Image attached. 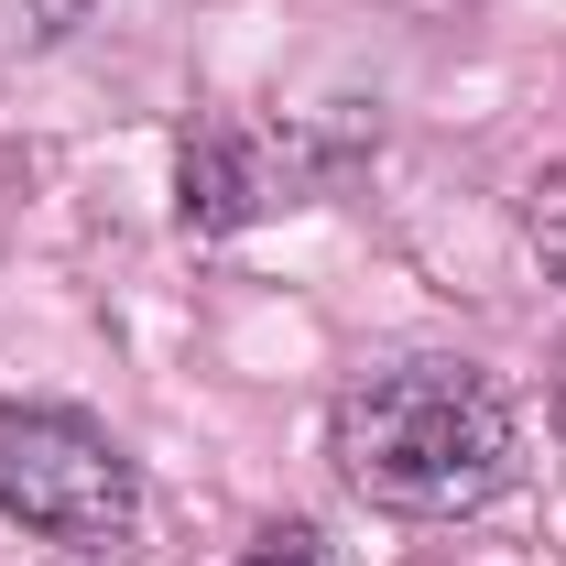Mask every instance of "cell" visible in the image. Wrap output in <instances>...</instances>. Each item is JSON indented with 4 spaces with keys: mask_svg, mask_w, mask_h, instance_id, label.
<instances>
[{
    "mask_svg": "<svg viewBox=\"0 0 566 566\" xmlns=\"http://www.w3.org/2000/svg\"><path fill=\"white\" fill-rule=\"evenodd\" d=\"M251 208H262V186H251L240 142H229V132H197V142H186V218H197V229H240Z\"/></svg>",
    "mask_w": 566,
    "mask_h": 566,
    "instance_id": "cell-3",
    "label": "cell"
},
{
    "mask_svg": "<svg viewBox=\"0 0 566 566\" xmlns=\"http://www.w3.org/2000/svg\"><path fill=\"white\" fill-rule=\"evenodd\" d=\"M556 424H566V370H556Z\"/></svg>",
    "mask_w": 566,
    "mask_h": 566,
    "instance_id": "cell-6",
    "label": "cell"
},
{
    "mask_svg": "<svg viewBox=\"0 0 566 566\" xmlns=\"http://www.w3.org/2000/svg\"><path fill=\"white\" fill-rule=\"evenodd\" d=\"M338 469H349L359 501L381 512H415V523H458L480 501L512 491L523 469V424L501 403V381L480 359H381L338 392Z\"/></svg>",
    "mask_w": 566,
    "mask_h": 566,
    "instance_id": "cell-1",
    "label": "cell"
},
{
    "mask_svg": "<svg viewBox=\"0 0 566 566\" xmlns=\"http://www.w3.org/2000/svg\"><path fill=\"white\" fill-rule=\"evenodd\" d=\"M240 566H338V556H327V534H316V523H273V534H251V545H240Z\"/></svg>",
    "mask_w": 566,
    "mask_h": 566,
    "instance_id": "cell-5",
    "label": "cell"
},
{
    "mask_svg": "<svg viewBox=\"0 0 566 566\" xmlns=\"http://www.w3.org/2000/svg\"><path fill=\"white\" fill-rule=\"evenodd\" d=\"M0 512L44 545L109 556L142 523V469L109 424L66 415V403H0Z\"/></svg>",
    "mask_w": 566,
    "mask_h": 566,
    "instance_id": "cell-2",
    "label": "cell"
},
{
    "mask_svg": "<svg viewBox=\"0 0 566 566\" xmlns=\"http://www.w3.org/2000/svg\"><path fill=\"white\" fill-rule=\"evenodd\" d=\"M523 240H534V262L566 283V175H545V186H534V208H523Z\"/></svg>",
    "mask_w": 566,
    "mask_h": 566,
    "instance_id": "cell-4",
    "label": "cell"
}]
</instances>
